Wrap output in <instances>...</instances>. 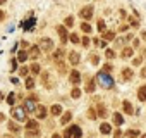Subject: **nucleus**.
<instances>
[{"label":"nucleus","mask_w":146,"mask_h":138,"mask_svg":"<svg viewBox=\"0 0 146 138\" xmlns=\"http://www.w3.org/2000/svg\"><path fill=\"white\" fill-rule=\"evenodd\" d=\"M141 78H146V66L141 69Z\"/></svg>","instance_id":"obj_44"},{"label":"nucleus","mask_w":146,"mask_h":138,"mask_svg":"<svg viewBox=\"0 0 146 138\" xmlns=\"http://www.w3.org/2000/svg\"><path fill=\"white\" fill-rule=\"evenodd\" d=\"M96 81H98V85H100L102 88H105V90H108V88L113 86V80H112V76H110L108 73H103V71L96 74Z\"/></svg>","instance_id":"obj_1"},{"label":"nucleus","mask_w":146,"mask_h":138,"mask_svg":"<svg viewBox=\"0 0 146 138\" xmlns=\"http://www.w3.org/2000/svg\"><path fill=\"white\" fill-rule=\"evenodd\" d=\"M26 135H28V138H35V136L40 135V126H38V123L35 119L28 121V124H26Z\"/></svg>","instance_id":"obj_2"},{"label":"nucleus","mask_w":146,"mask_h":138,"mask_svg":"<svg viewBox=\"0 0 146 138\" xmlns=\"http://www.w3.org/2000/svg\"><path fill=\"white\" fill-rule=\"evenodd\" d=\"M9 131H12V133H19L21 128H19V124H14V121H11V123H9Z\"/></svg>","instance_id":"obj_24"},{"label":"nucleus","mask_w":146,"mask_h":138,"mask_svg":"<svg viewBox=\"0 0 146 138\" xmlns=\"http://www.w3.org/2000/svg\"><path fill=\"white\" fill-rule=\"evenodd\" d=\"M141 38H143V40L146 42V31H143V33H141Z\"/></svg>","instance_id":"obj_48"},{"label":"nucleus","mask_w":146,"mask_h":138,"mask_svg":"<svg viewBox=\"0 0 146 138\" xmlns=\"http://www.w3.org/2000/svg\"><path fill=\"white\" fill-rule=\"evenodd\" d=\"M115 138H122V131H115Z\"/></svg>","instance_id":"obj_47"},{"label":"nucleus","mask_w":146,"mask_h":138,"mask_svg":"<svg viewBox=\"0 0 146 138\" xmlns=\"http://www.w3.org/2000/svg\"><path fill=\"white\" fill-rule=\"evenodd\" d=\"M122 109H124V114H134V109L131 105V102H122Z\"/></svg>","instance_id":"obj_19"},{"label":"nucleus","mask_w":146,"mask_h":138,"mask_svg":"<svg viewBox=\"0 0 146 138\" xmlns=\"http://www.w3.org/2000/svg\"><path fill=\"white\" fill-rule=\"evenodd\" d=\"M70 119H72V112H69V111H67V112L62 116V119H60V124H67Z\"/></svg>","instance_id":"obj_23"},{"label":"nucleus","mask_w":146,"mask_h":138,"mask_svg":"<svg viewBox=\"0 0 146 138\" xmlns=\"http://www.w3.org/2000/svg\"><path fill=\"white\" fill-rule=\"evenodd\" d=\"M141 138H146V135H141Z\"/></svg>","instance_id":"obj_52"},{"label":"nucleus","mask_w":146,"mask_h":138,"mask_svg":"<svg viewBox=\"0 0 146 138\" xmlns=\"http://www.w3.org/2000/svg\"><path fill=\"white\" fill-rule=\"evenodd\" d=\"M79 43H81V45H83V47L86 48V47H90V43H91V40H90L88 36H83V40H81Z\"/></svg>","instance_id":"obj_34"},{"label":"nucleus","mask_w":146,"mask_h":138,"mask_svg":"<svg viewBox=\"0 0 146 138\" xmlns=\"http://www.w3.org/2000/svg\"><path fill=\"white\" fill-rule=\"evenodd\" d=\"M40 52H41V50H40V47H38V45H35V47H31V48H29L28 55L35 60V59H38V57H40Z\"/></svg>","instance_id":"obj_13"},{"label":"nucleus","mask_w":146,"mask_h":138,"mask_svg":"<svg viewBox=\"0 0 146 138\" xmlns=\"http://www.w3.org/2000/svg\"><path fill=\"white\" fill-rule=\"evenodd\" d=\"M52 138H62V136H60V135H57V133H55V135H52Z\"/></svg>","instance_id":"obj_49"},{"label":"nucleus","mask_w":146,"mask_h":138,"mask_svg":"<svg viewBox=\"0 0 146 138\" xmlns=\"http://www.w3.org/2000/svg\"><path fill=\"white\" fill-rule=\"evenodd\" d=\"M41 83H43V86H45V88H48V90L53 86V85H52V78H50V74H48V73H41Z\"/></svg>","instance_id":"obj_12"},{"label":"nucleus","mask_w":146,"mask_h":138,"mask_svg":"<svg viewBox=\"0 0 146 138\" xmlns=\"http://www.w3.org/2000/svg\"><path fill=\"white\" fill-rule=\"evenodd\" d=\"M24 83H26V88H28V90H33V88H35V80H33V78H26Z\"/></svg>","instance_id":"obj_30"},{"label":"nucleus","mask_w":146,"mask_h":138,"mask_svg":"<svg viewBox=\"0 0 146 138\" xmlns=\"http://www.w3.org/2000/svg\"><path fill=\"white\" fill-rule=\"evenodd\" d=\"M96 29H98V31H102V33H105V21H102V19H100V21H98V28H96Z\"/></svg>","instance_id":"obj_37"},{"label":"nucleus","mask_w":146,"mask_h":138,"mask_svg":"<svg viewBox=\"0 0 146 138\" xmlns=\"http://www.w3.org/2000/svg\"><path fill=\"white\" fill-rule=\"evenodd\" d=\"M4 19H5V12L0 9V21H4Z\"/></svg>","instance_id":"obj_45"},{"label":"nucleus","mask_w":146,"mask_h":138,"mask_svg":"<svg viewBox=\"0 0 146 138\" xmlns=\"http://www.w3.org/2000/svg\"><path fill=\"white\" fill-rule=\"evenodd\" d=\"M69 81H70L72 85H76V86L81 83V73L78 71V69H72V71L69 73Z\"/></svg>","instance_id":"obj_7"},{"label":"nucleus","mask_w":146,"mask_h":138,"mask_svg":"<svg viewBox=\"0 0 146 138\" xmlns=\"http://www.w3.org/2000/svg\"><path fill=\"white\" fill-rule=\"evenodd\" d=\"M81 28H83L84 33H90V31H91V26H90L88 23H81Z\"/></svg>","instance_id":"obj_38"},{"label":"nucleus","mask_w":146,"mask_h":138,"mask_svg":"<svg viewBox=\"0 0 146 138\" xmlns=\"http://www.w3.org/2000/svg\"><path fill=\"white\" fill-rule=\"evenodd\" d=\"M132 54H134V50H132L131 47H124L122 52H120V57H122V59H131Z\"/></svg>","instance_id":"obj_14"},{"label":"nucleus","mask_w":146,"mask_h":138,"mask_svg":"<svg viewBox=\"0 0 146 138\" xmlns=\"http://www.w3.org/2000/svg\"><path fill=\"white\" fill-rule=\"evenodd\" d=\"M7 2V0H0V5H2V4H5Z\"/></svg>","instance_id":"obj_51"},{"label":"nucleus","mask_w":146,"mask_h":138,"mask_svg":"<svg viewBox=\"0 0 146 138\" xmlns=\"http://www.w3.org/2000/svg\"><path fill=\"white\" fill-rule=\"evenodd\" d=\"M96 111H98V112H96V114H98V117H105V116H107V109H105L103 105H98V107H96Z\"/></svg>","instance_id":"obj_27"},{"label":"nucleus","mask_w":146,"mask_h":138,"mask_svg":"<svg viewBox=\"0 0 146 138\" xmlns=\"http://www.w3.org/2000/svg\"><path fill=\"white\" fill-rule=\"evenodd\" d=\"M19 74H21V76H28V67H26V66H23V67L19 69Z\"/></svg>","instance_id":"obj_41"},{"label":"nucleus","mask_w":146,"mask_h":138,"mask_svg":"<svg viewBox=\"0 0 146 138\" xmlns=\"http://www.w3.org/2000/svg\"><path fill=\"white\" fill-rule=\"evenodd\" d=\"M64 136H65V138H81V136H83V131H81V128H79V126L72 124V126L65 128Z\"/></svg>","instance_id":"obj_4"},{"label":"nucleus","mask_w":146,"mask_h":138,"mask_svg":"<svg viewBox=\"0 0 146 138\" xmlns=\"http://www.w3.org/2000/svg\"><path fill=\"white\" fill-rule=\"evenodd\" d=\"M64 24H65V26H69V28H70V26H72V24H74V19H72V17H70V16H69V17H65V19H64Z\"/></svg>","instance_id":"obj_36"},{"label":"nucleus","mask_w":146,"mask_h":138,"mask_svg":"<svg viewBox=\"0 0 146 138\" xmlns=\"http://www.w3.org/2000/svg\"><path fill=\"white\" fill-rule=\"evenodd\" d=\"M137 98L141 102H146V85H143V86L137 88Z\"/></svg>","instance_id":"obj_17"},{"label":"nucleus","mask_w":146,"mask_h":138,"mask_svg":"<svg viewBox=\"0 0 146 138\" xmlns=\"http://www.w3.org/2000/svg\"><path fill=\"white\" fill-rule=\"evenodd\" d=\"M7 102H9V105H14V102H16V95L11 93V95L7 97Z\"/></svg>","instance_id":"obj_40"},{"label":"nucleus","mask_w":146,"mask_h":138,"mask_svg":"<svg viewBox=\"0 0 146 138\" xmlns=\"http://www.w3.org/2000/svg\"><path fill=\"white\" fill-rule=\"evenodd\" d=\"M91 62H93V64H98V62H100V57H98V55L95 54V55L91 57Z\"/></svg>","instance_id":"obj_43"},{"label":"nucleus","mask_w":146,"mask_h":138,"mask_svg":"<svg viewBox=\"0 0 146 138\" xmlns=\"http://www.w3.org/2000/svg\"><path fill=\"white\" fill-rule=\"evenodd\" d=\"M84 90H86L88 93H93V92H95V83H93V81H88L86 86H84Z\"/></svg>","instance_id":"obj_31"},{"label":"nucleus","mask_w":146,"mask_h":138,"mask_svg":"<svg viewBox=\"0 0 146 138\" xmlns=\"http://www.w3.org/2000/svg\"><path fill=\"white\" fill-rule=\"evenodd\" d=\"M100 131H102L103 135H110V133H112V126H110L108 123H102V126H100Z\"/></svg>","instance_id":"obj_21"},{"label":"nucleus","mask_w":146,"mask_h":138,"mask_svg":"<svg viewBox=\"0 0 146 138\" xmlns=\"http://www.w3.org/2000/svg\"><path fill=\"white\" fill-rule=\"evenodd\" d=\"M141 62H143V57H136V59L132 60V64H134V66H139Z\"/></svg>","instance_id":"obj_42"},{"label":"nucleus","mask_w":146,"mask_h":138,"mask_svg":"<svg viewBox=\"0 0 146 138\" xmlns=\"http://www.w3.org/2000/svg\"><path fill=\"white\" fill-rule=\"evenodd\" d=\"M131 26H132V28H136V26H139V23H137L136 19H132V21H131Z\"/></svg>","instance_id":"obj_46"},{"label":"nucleus","mask_w":146,"mask_h":138,"mask_svg":"<svg viewBox=\"0 0 146 138\" xmlns=\"http://www.w3.org/2000/svg\"><path fill=\"white\" fill-rule=\"evenodd\" d=\"M36 116H38V119H45V117H46V107L38 105V109H36Z\"/></svg>","instance_id":"obj_20"},{"label":"nucleus","mask_w":146,"mask_h":138,"mask_svg":"<svg viewBox=\"0 0 146 138\" xmlns=\"http://www.w3.org/2000/svg\"><path fill=\"white\" fill-rule=\"evenodd\" d=\"M70 97H72V98H79V97H81V90H79V88H74V90L70 92Z\"/></svg>","instance_id":"obj_33"},{"label":"nucleus","mask_w":146,"mask_h":138,"mask_svg":"<svg viewBox=\"0 0 146 138\" xmlns=\"http://www.w3.org/2000/svg\"><path fill=\"white\" fill-rule=\"evenodd\" d=\"M4 119H5V116H4L2 112H0V121H4Z\"/></svg>","instance_id":"obj_50"},{"label":"nucleus","mask_w":146,"mask_h":138,"mask_svg":"<svg viewBox=\"0 0 146 138\" xmlns=\"http://www.w3.org/2000/svg\"><path fill=\"white\" fill-rule=\"evenodd\" d=\"M67 60H69L72 66H78V64L81 62V57H79L78 52H69V54H67Z\"/></svg>","instance_id":"obj_10"},{"label":"nucleus","mask_w":146,"mask_h":138,"mask_svg":"<svg viewBox=\"0 0 146 138\" xmlns=\"http://www.w3.org/2000/svg\"><path fill=\"white\" fill-rule=\"evenodd\" d=\"M38 47L43 52H50V50H53V42H52V38H41L40 43H38Z\"/></svg>","instance_id":"obj_6"},{"label":"nucleus","mask_w":146,"mask_h":138,"mask_svg":"<svg viewBox=\"0 0 146 138\" xmlns=\"http://www.w3.org/2000/svg\"><path fill=\"white\" fill-rule=\"evenodd\" d=\"M50 112H52V116H60L62 114V105L60 104H53L50 107Z\"/></svg>","instance_id":"obj_18"},{"label":"nucleus","mask_w":146,"mask_h":138,"mask_svg":"<svg viewBox=\"0 0 146 138\" xmlns=\"http://www.w3.org/2000/svg\"><path fill=\"white\" fill-rule=\"evenodd\" d=\"M125 136H127V138H137V136H139V131H137V129H129V131L125 133Z\"/></svg>","instance_id":"obj_28"},{"label":"nucleus","mask_w":146,"mask_h":138,"mask_svg":"<svg viewBox=\"0 0 146 138\" xmlns=\"http://www.w3.org/2000/svg\"><path fill=\"white\" fill-rule=\"evenodd\" d=\"M112 121H113V124L120 126V124H124V116H122L120 112H113V116H112Z\"/></svg>","instance_id":"obj_15"},{"label":"nucleus","mask_w":146,"mask_h":138,"mask_svg":"<svg viewBox=\"0 0 146 138\" xmlns=\"http://www.w3.org/2000/svg\"><path fill=\"white\" fill-rule=\"evenodd\" d=\"M24 111L26 112H36V109H38V97L36 95H31V97H28L26 100H24Z\"/></svg>","instance_id":"obj_3"},{"label":"nucleus","mask_w":146,"mask_h":138,"mask_svg":"<svg viewBox=\"0 0 146 138\" xmlns=\"http://www.w3.org/2000/svg\"><path fill=\"white\" fill-rule=\"evenodd\" d=\"M29 69H31V73H33V74H40V73H41V67H40L36 62H35V64H31V67H29Z\"/></svg>","instance_id":"obj_26"},{"label":"nucleus","mask_w":146,"mask_h":138,"mask_svg":"<svg viewBox=\"0 0 146 138\" xmlns=\"http://www.w3.org/2000/svg\"><path fill=\"white\" fill-rule=\"evenodd\" d=\"M112 69H113L112 64H105V66H103V73H108V74H110V73H112Z\"/></svg>","instance_id":"obj_39"},{"label":"nucleus","mask_w":146,"mask_h":138,"mask_svg":"<svg viewBox=\"0 0 146 138\" xmlns=\"http://www.w3.org/2000/svg\"><path fill=\"white\" fill-rule=\"evenodd\" d=\"M28 57H29V55H28V52H26V50H21V52L17 54V60H19V62H26V60H28Z\"/></svg>","instance_id":"obj_22"},{"label":"nucleus","mask_w":146,"mask_h":138,"mask_svg":"<svg viewBox=\"0 0 146 138\" xmlns=\"http://www.w3.org/2000/svg\"><path fill=\"white\" fill-rule=\"evenodd\" d=\"M132 76H134V71L131 67H124L122 69V74H120V78L124 80V81H129V80H132Z\"/></svg>","instance_id":"obj_11"},{"label":"nucleus","mask_w":146,"mask_h":138,"mask_svg":"<svg viewBox=\"0 0 146 138\" xmlns=\"http://www.w3.org/2000/svg\"><path fill=\"white\" fill-rule=\"evenodd\" d=\"M11 114L16 121H26L28 119V112L24 111V107H12Z\"/></svg>","instance_id":"obj_5"},{"label":"nucleus","mask_w":146,"mask_h":138,"mask_svg":"<svg viewBox=\"0 0 146 138\" xmlns=\"http://www.w3.org/2000/svg\"><path fill=\"white\" fill-rule=\"evenodd\" d=\"M113 38H115V33H113V31H105V33H103V40H105V42H107V40H113Z\"/></svg>","instance_id":"obj_29"},{"label":"nucleus","mask_w":146,"mask_h":138,"mask_svg":"<svg viewBox=\"0 0 146 138\" xmlns=\"http://www.w3.org/2000/svg\"><path fill=\"white\" fill-rule=\"evenodd\" d=\"M79 16H81L84 21L91 19V17H93V5H86V7H83L81 12H79Z\"/></svg>","instance_id":"obj_8"},{"label":"nucleus","mask_w":146,"mask_h":138,"mask_svg":"<svg viewBox=\"0 0 146 138\" xmlns=\"http://www.w3.org/2000/svg\"><path fill=\"white\" fill-rule=\"evenodd\" d=\"M57 33H58L62 43H67V42H69V33H67L65 26H57Z\"/></svg>","instance_id":"obj_9"},{"label":"nucleus","mask_w":146,"mask_h":138,"mask_svg":"<svg viewBox=\"0 0 146 138\" xmlns=\"http://www.w3.org/2000/svg\"><path fill=\"white\" fill-rule=\"evenodd\" d=\"M69 40H70V43H79V42H81V38H79V35H78V33H70Z\"/></svg>","instance_id":"obj_25"},{"label":"nucleus","mask_w":146,"mask_h":138,"mask_svg":"<svg viewBox=\"0 0 146 138\" xmlns=\"http://www.w3.org/2000/svg\"><path fill=\"white\" fill-rule=\"evenodd\" d=\"M88 116H90V119H96L98 117V114H96V109H88Z\"/></svg>","instance_id":"obj_32"},{"label":"nucleus","mask_w":146,"mask_h":138,"mask_svg":"<svg viewBox=\"0 0 146 138\" xmlns=\"http://www.w3.org/2000/svg\"><path fill=\"white\" fill-rule=\"evenodd\" d=\"M105 57H107V59H113V57H115V52H113L112 48H107V50H105Z\"/></svg>","instance_id":"obj_35"},{"label":"nucleus","mask_w":146,"mask_h":138,"mask_svg":"<svg viewBox=\"0 0 146 138\" xmlns=\"http://www.w3.org/2000/svg\"><path fill=\"white\" fill-rule=\"evenodd\" d=\"M64 55H65V54H64V50H62V48H57V50H55V55H53V60H55L57 64H62Z\"/></svg>","instance_id":"obj_16"}]
</instances>
